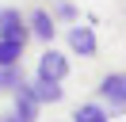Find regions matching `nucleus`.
Returning <instances> with one entry per match:
<instances>
[{
    "mask_svg": "<svg viewBox=\"0 0 126 122\" xmlns=\"http://www.w3.org/2000/svg\"><path fill=\"white\" fill-rule=\"evenodd\" d=\"M27 19V30H31V38H38V42H54V34H57V19L46 12V8H31V12L23 15Z\"/></svg>",
    "mask_w": 126,
    "mask_h": 122,
    "instance_id": "4",
    "label": "nucleus"
},
{
    "mask_svg": "<svg viewBox=\"0 0 126 122\" xmlns=\"http://www.w3.org/2000/svg\"><path fill=\"white\" fill-rule=\"evenodd\" d=\"M99 103H107V114H122L126 111V73H107L99 80Z\"/></svg>",
    "mask_w": 126,
    "mask_h": 122,
    "instance_id": "1",
    "label": "nucleus"
},
{
    "mask_svg": "<svg viewBox=\"0 0 126 122\" xmlns=\"http://www.w3.org/2000/svg\"><path fill=\"white\" fill-rule=\"evenodd\" d=\"M34 76H38V80H65V76H69V57H65L61 50H54V42H50L46 50H42V57H38Z\"/></svg>",
    "mask_w": 126,
    "mask_h": 122,
    "instance_id": "2",
    "label": "nucleus"
},
{
    "mask_svg": "<svg viewBox=\"0 0 126 122\" xmlns=\"http://www.w3.org/2000/svg\"><path fill=\"white\" fill-rule=\"evenodd\" d=\"M23 50H27V46L0 38V65H16V61H23Z\"/></svg>",
    "mask_w": 126,
    "mask_h": 122,
    "instance_id": "11",
    "label": "nucleus"
},
{
    "mask_svg": "<svg viewBox=\"0 0 126 122\" xmlns=\"http://www.w3.org/2000/svg\"><path fill=\"white\" fill-rule=\"evenodd\" d=\"M12 95H16V103H12V114H16V118L19 122H34V118H38V99H34V92H31V84H19V88L16 92H12Z\"/></svg>",
    "mask_w": 126,
    "mask_h": 122,
    "instance_id": "5",
    "label": "nucleus"
},
{
    "mask_svg": "<svg viewBox=\"0 0 126 122\" xmlns=\"http://www.w3.org/2000/svg\"><path fill=\"white\" fill-rule=\"evenodd\" d=\"M0 38L19 42V46L31 42V30H27V19H23L19 8H0Z\"/></svg>",
    "mask_w": 126,
    "mask_h": 122,
    "instance_id": "3",
    "label": "nucleus"
},
{
    "mask_svg": "<svg viewBox=\"0 0 126 122\" xmlns=\"http://www.w3.org/2000/svg\"><path fill=\"white\" fill-rule=\"evenodd\" d=\"M31 92H34V99H38V103H50V107L65 99L61 80H38V76H34V80H31Z\"/></svg>",
    "mask_w": 126,
    "mask_h": 122,
    "instance_id": "7",
    "label": "nucleus"
},
{
    "mask_svg": "<svg viewBox=\"0 0 126 122\" xmlns=\"http://www.w3.org/2000/svg\"><path fill=\"white\" fill-rule=\"evenodd\" d=\"M73 122H111V114L103 103H80L73 111Z\"/></svg>",
    "mask_w": 126,
    "mask_h": 122,
    "instance_id": "9",
    "label": "nucleus"
},
{
    "mask_svg": "<svg viewBox=\"0 0 126 122\" xmlns=\"http://www.w3.org/2000/svg\"><path fill=\"white\" fill-rule=\"evenodd\" d=\"M0 122H4V118H0Z\"/></svg>",
    "mask_w": 126,
    "mask_h": 122,
    "instance_id": "12",
    "label": "nucleus"
},
{
    "mask_svg": "<svg viewBox=\"0 0 126 122\" xmlns=\"http://www.w3.org/2000/svg\"><path fill=\"white\" fill-rule=\"evenodd\" d=\"M27 80V73H23V61H16V65H0V92H16L19 84Z\"/></svg>",
    "mask_w": 126,
    "mask_h": 122,
    "instance_id": "8",
    "label": "nucleus"
},
{
    "mask_svg": "<svg viewBox=\"0 0 126 122\" xmlns=\"http://www.w3.org/2000/svg\"><path fill=\"white\" fill-rule=\"evenodd\" d=\"M69 50L77 53V57H95V50H99V42H95V30L92 27H80V23H73L69 27Z\"/></svg>",
    "mask_w": 126,
    "mask_h": 122,
    "instance_id": "6",
    "label": "nucleus"
},
{
    "mask_svg": "<svg viewBox=\"0 0 126 122\" xmlns=\"http://www.w3.org/2000/svg\"><path fill=\"white\" fill-rule=\"evenodd\" d=\"M50 15H54L57 23H77V19H80L77 4H69V0H54V8H50Z\"/></svg>",
    "mask_w": 126,
    "mask_h": 122,
    "instance_id": "10",
    "label": "nucleus"
}]
</instances>
